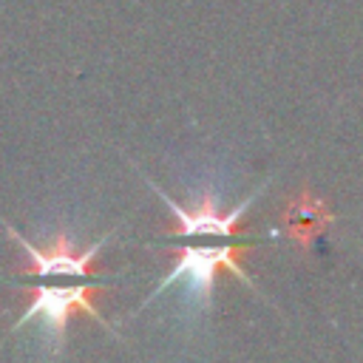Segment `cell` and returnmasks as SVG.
<instances>
[{"label":"cell","mask_w":363,"mask_h":363,"mask_svg":"<svg viewBox=\"0 0 363 363\" xmlns=\"http://www.w3.org/2000/svg\"><path fill=\"white\" fill-rule=\"evenodd\" d=\"M150 187L159 193V199L170 207L176 224L170 230L173 238H179V244L170 250L173 252V269L162 278V284L147 295L145 303H150L153 298H159L167 286L173 284H184L187 295L196 301L199 309H207L213 301V286H216V275L221 269L233 272L238 281H244L247 286L255 289L252 278L244 272L241 267V255L250 252L252 244L247 241H235L241 235V216L247 213V207L258 199V193L264 187H258L250 199H244L238 207H233L230 213H221L213 196H201L199 204L193 210L182 207L179 201H173L164 190H159L153 182Z\"/></svg>","instance_id":"6da1fadb"},{"label":"cell","mask_w":363,"mask_h":363,"mask_svg":"<svg viewBox=\"0 0 363 363\" xmlns=\"http://www.w3.org/2000/svg\"><path fill=\"white\" fill-rule=\"evenodd\" d=\"M17 292H23L28 301H26L23 315L14 320L11 332L23 329L31 320H40L51 354L62 352L65 329L74 315H88L96 323H102V329L113 332L96 306V298L108 292L105 284H91V281L88 284H28V286H20Z\"/></svg>","instance_id":"7a4b0ae2"},{"label":"cell","mask_w":363,"mask_h":363,"mask_svg":"<svg viewBox=\"0 0 363 363\" xmlns=\"http://www.w3.org/2000/svg\"><path fill=\"white\" fill-rule=\"evenodd\" d=\"M9 238H14L20 244V250L26 252V264H20L14 272L17 275H31L37 281H51V278H62V281H77V284H88L91 278L99 275L96 269V255L105 247L108 235H102L99 241H94L91 247L77 250L74 241L65 233H57L45 247H34L28 238H23L11 224H6Z\"/></svg>","instance_id":"3957f363"},{"label":"cell","mask_w":363,"mask_h":363,"mask_svg":"<svg viewBox=\"0 0 363 363\" xmlns=\"http://www.w3.org/2000/svg\"><path fill=\"white\" fill-rule=\"evenodd\" d=\"M332 224V213L326 210V204L309 193H303L301 199H295L289 204V210L284 213V230L286 235L298 244V247H309L326 227Z\"/></svg>","instance_id":"277c9868"}]
</instances>
